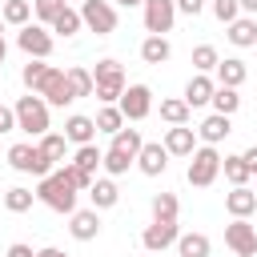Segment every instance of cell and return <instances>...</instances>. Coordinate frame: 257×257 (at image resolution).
Listing matches in <instances>:
<instances>
[{"label": "cell", "instance_id": "obj_1", "mask_svg": "<svg viewBox=\"0 0 257 257\" xmlns=\"http://www.w3.org/2000/svg\"><path fill=\"white\" fill-rule=\"evenodd\" d=\"M36 201L48 205L52 213H76V189L68 185V177H64L60 169H52V173L40 177V185H36Z\"/></svg>", "mask_w": 257, "mask_h": 257}, {"label": "cell", "instance_id": "obj_2", "mask_svg": "<svg viewBox=\"0 0 257 257\" xmlns=\"http://www.w3.org/2000/svg\"><path fill=\"white\" fill-rule=\"evenodd\" d=\"M120 92H124V68H120V60H112V56L96 60V68H92V96L100 104H116Z\"/></svg>", "mask_w": 257, "mask_h": 257}, {"label": "cell", "instance_id": "obj_3", "mask_svg": "<svg viewBox=\"0 0 257 257\" xmlns=\"http://www.w3.org/2000/svg\"><path fill=\"white\" fill-rule=\"evenodd\" d=\"M12 112H16V128H20V133H28V137H44V133H48V104H44L40 92L20 96V100L12 104Z\"/></svg>", "mask_w": 257, "mask_h": 257}, {"label": "cell", "instance_id": "obj_4", "mask_svg": "<svg viewBox=\"0 0 257 257\" xmlns=\"http://www.w3.org/2000/svg\"><path fill=\"white\" fill-rule=\"evenodd\" d=\"M217 173H221V153H217V145H201V149L189 153L185 181H189L193 189H209V185L217 181Z\"/></svg>", "mask_w": 257, "mask_h": 257}, {"label": "cell", "instance_id": "obj_5", "mask_svg": "<svg viewBox=\"0 0 257 257\" xmlns=\"http://www.w3.org/2000/svg\"><path fill=\"white\" fill-rule=\"evenodd\" d=\"M8 165L16 169V173H28V177H44V173H52V161L32 145V141H20V145H12L8 149Z\"/></svg>", "mask_w": 257, "mask_h": 257}, {"label": "cell", "instance_id": "obj_6", "mask_svg": "<svg viewBox=\"0 0 257 257\" xmlns=\"http://www.w3.org/2000/svg\"><path fill=\"white\" fill-rule=\"evenodd\" d=\"M80 20H84V28L96 32V36L116 32V8H112L108 0H80Z\"/></svg>", "mask_w": 257, "mask_h": 257}, {"label": "cell", "instance_id": "obj_7", "mask_svg": "<svg viewBox=\"0 0 257 257\" xmlns=\"http://www.w3.org/2000/svg\"><path fill=\"white\" fill-rule=\"evenodd\" d=\"M16 44H20V52H28L32 60H48L52 56V32L44 28V24H24L20 32H16Z\"/></svg>", "mask_w": 257, "mask_h": 257}, {"label": "cell", "instance_id": "obj_8", "mask_svg": "<svg viewBox=\"0 0 257 257\" xmlns=\"http://www.w3.org/2000/svg\"><path fill=\"white\" fill-rule=\"evenodd\" d=\"M116 108L124 112V120H145V116L153 112V88H149V84H124Z\"/></svg>", "mask_w": 257, "mask_h": 257}, {"label": "cell", "instance_id": "obj_9", "mask_svg": "<svg viewBox=\"0 0 257 257\" xmlns=\"http://www.w3.org/2000/svg\"><path fill=\"white\" fill-rule=\"evenodd\" d=\"M225 245L237 257H253L257 253V229L249 225V217H233V225H225Z\"/></svg>", "mask_w": 257, "mask_h": 257}, {"label": "cell", "instance_id": "obj_10", "mask_svg": "<svg viewBox=\"0 0 257 257\" xmlns=\"http://www.w3.org/2000/svg\"><path fill=\"white\" fill-rule=\"evenodd\" d=\"M141 8H145V32L149 36H165L173 28V20H177V4L173 0H145Z\"/></svg>", "mask_w": 257, "mask_h": 257}, {"label": "cell", "instance_id": "obj_11", "mask_svg": "<svg viewBox=\"0 0 257 257\" xmlns=\"http://www.w3.org/2000/svg\"><path fill=\"white\" fill-rule=\"evenodd\" d=\"M40 96H44V104H48V108H64V104H72V100H76V96H72V88H68L64 68H52V72H48V80L40 84Z\"/></svg>", "mask_w": 257, "mask_h": 257}, {"label": "cell", "instance_id": "obj_12", "mask_svg": "<svg viewBox=\"0 0 257 257\" xmlns=\"http://www.w3.org/2000/svg\"><path fill=\"white\" fill-rule=\"evenodd\" d=\"M177 237H181L177 221H153V225L141 233V245H145L149 253H165L169 245H177Z\"/></svg>", "mask_w": 257, "mask_h": 257}, {"label": "cell", "instance_id": "obj_13", "mask_svg": "<svg viewBox=\"0 0 257 257\" xmlns=\"http://www.w3.org/2000/svg\"><path fill=\"white\" fill-rule=\"evenodd\" d=\"M137 169H141L145 177H161V173L169 169V149H165L161 141H145L141 153H137Z\"/></svg>", "mask_w": 257, "mask_h": 257}, {"label": "cell", "instance_id": "obj_14", "mask_svg": "<svg viewBox=\"0 0 257 257\" xmlns=\"http://www.w3.org/2000/svg\"><path fill=\"white\" fill-rule=\"evenodd\" d=\"M68 233L76 241H96L100 237V209H76V213H68Z\"/></svg>", "mask_w": 257, "mask_h": 257}, {"label": "cell", "instance_id": "obj_15", "mask_svg": "<svg viewBox=\"0 0 257 257\" xmlns=\"http://www.w3.org/2000/svg\"><path fill=\"white\" fill-rule=\"evenodd\" d=\"M161 145L169 149V157H189V153L197 149V128H189V124H169V133H165Z\"/></svg>", "mask_w": 257, "mask_h": 257}, {"label": "cell", "instance_id": "obj_16", "mask_svg": "<svg viewBox=\"0 0 257 257\" xmlns=\"http://www.w3.org/2000/svg\"><path fill=\"white\" fill-rule=\"evenodd\" d=\"M213 88H217V80H213L209 72H197V76L185 84V96H181V100H185L189 108H201V104L213 100Z\"/></svg>", "mask_w": 257, "mask_h": 257}, {"label": "cell", "instance_id": "obj_17", "mask_svg": "<svg viewBox=\"0 0 257 257\" xmlns=\"http://www.w3.org/2000/svg\"><path fill=\"white\" fill-rule=\"evenodd\" d=\"M229 133H233L229 116H225V112H213V116H205V120H201V128H197V141H201V145H221Z\"/></svg>", "mask_w": 257, "mask_h": 257}, {"label": "cell", "instance_id": "obj_18", "mask_svg": "<svg viewBox=\"0 0 257 257\" xmlns=\"http://www.w3.org/2000/svg\"><path fill=\"white\" fill-rule=\"evenodd\" d=\"M225 209L229 217H253L257 213V197L249 185H233V193H225Z\"/></svg>", "mask_w": 257, "mask_h": 257}, {"label": "cell", "instance_id": "obj_19", "mask_svg": "<svg viewBox=\"0 0 257 257\" xmlns=\"http://www.w3.org/2000/svg\"><path fill=\"white\" fill-rule=\"evenodd\" d=\"M217 84H229V88H241L245 84V76H249V68H245V60H237V56H225V60H217Z\"/></svg>", "mask_w": 257, "mask_h": 257}, {"label": "cell", "instance_id": "obj_20", "mask_svg": "<svg viewBox=\"0 0 257 257\" xmlns=\"http://www.w3.org/2000/svg\"><path fill=\"white\" fill-rule=\"evenodd\" d=\"M96 137V124H92V116H80V112H72L68 120H64V141L68 145H88Z\"/></svg>", "mask_w": 257, "mask_h": 257}, {"label": "cell", "instance_id": "obj_21", "mask_svg": "<svg viewBox=\"0 0 257 257\" xmlns=\"http://www.w3.org/2000/svg\"><path fill=\"white\" fill-rule=\"evenodd\" d=\"M88 201H92V209H112L116 201H120V189L112 185V177H92V189H88Z\"/></svg>", "mask_w": 257, "mask_h": 257}, {"label": "cell", "instance_id": "obj_22", "mask_svg": "<svg viewBox=\"0 0 257 257\" xmlns=\"http://www.w3.org/2000/svg\"><path fill=\"white\" fill-rule=\"evenodd\" d=\"M80 28H84V20H80V12H76V8H68V4L48 20V32H60V36H76Z\"/></svg>", "mask_w": 257, "mask_h": 257}, {"label": "cell", "instance_id": "obj_23", "mask_svg": "<svg viewBox=\"0 0 257 257\" xmlns=\"http://www.w3.org/2000/svg\"><path fill=\"white\" fill-rule=\"evenodd\" d=\"M36 149H40L52 165H64V157H68V141H64V133H44V137H36Z\"/></svg>", "mask_w": 257, "mask_h": 257}, {"label": "cell", "instance_id": "obj_24", "mask_svg": "<svg viewBox=\"0 0 257 257\" xmlns=\"http://www.w3.org/2000/svg\"><path fill=\"white\" fill-rule=\"evenodd\" d=\"M229 40H233L237 48H253V44H257V20H249V16L229 20Z\"/></svg>", "mask_w": 257, "mask_h": 257}, {"label": "cell", "instance_id": "obj_25", "mask_svg": "<svg viewBox=\"0 0 257 257\" xmlns=\"http://www.w3.org/2000/svg\"><path fill=\"white\" fill-rule=\"evenodd\" d=\"M169 56H173V44L165 36H145V44H141V60L145 64H165Z\"/></svg>", "mask_w": 257, "mask_h": 257}, {"label": "cell", "instance_id": "obj_26", "mask_svg": "<svg viewBox=\"0 0 257 257\" xmlns=\"http://www.w3.org/2000/svg\"><path fill=\"white\" fill-rule=\"evenodd\" d=\"M209 237L205 233H181L177 237V257H209Z\"/></svg>", "mask_w": 257, "mask_h": 257}, {"label": "cell", "instance_id": "obj_27", "mask_svg": "<svg viewBox=\"0 0 257 257\" xmlns=\"http://www.w3.org/2000/svg\"><path fill=\"white\" fill-rule=\"evenodd\" d=\"M209 104H213V112H225V116H233V112L241 108V92H237V88H229V84H217Z\"/></svg>", "mask_w": 257, "mask_h": 257}, {"label": "cell", "instance_id": "obj_28", "mask_svg": "<svg viewBox=\"0 0 257 257\" xmlns=\"http://www.w3.org/2000/svg\"><path fill=\"white\" fill-rule=\"evenodd\" d=\"M48 72H52V64H44V60H32V56H28V64H24L20 80H24V88H28V92H40V84L48 80Z\"/></svg>", "mask_w": 257, "mask_h": 257}, {"label": "cell", "instance_id": "obj_29", "mask_svg": "<svg viewBox=\"0 0 257 257\" xmlns=\"http://www.w3.org/2000/svg\"><path fill=\"white\" fill-rule=\"evenodd\" d=\"M64 76H68V88H72L76 100H80V96H92V68L72 64V68H64Z\"/></svg>", "mask_w": 257, "mask_h": 257}, {"label": "cell", "instance_id": "obj_30", "mask_svg": "<svg viewBox=\"0 0 257 257\" xmlns=\"http://www.w3.org/2000/svg\"><path fill=\"white\" fill-rule=\"evenodd\" d=\"M92 124H96V133H116V128H124V112L116 104H100L96 116H92Z\"/></svg>", "mask_w": 257, "mask_h": 257}, {"label": "cell", "instance_id": "obj_31", "mask_svg": "<svg viewBox=\"0 0 257 257\" xmlns=\"http://www.w3.org/2000/svg\"><path fill=\"white\" fill-rule=\"evenodd\" d=\"M221 173H225V181H229V185H249V177H253L241 153H237V157H221Z\"/></svg>", "mask_w": 257, "mask_h": 257}, {"label": "cell", "instance_id": "obj_32", "mask_svg": "<svg viewBox=\"0 0 257 257\" xmlns=\"http://www.w3.org/2000/svg\"><path fill=\"white\" fill-rule=\"evenodd\" d=\"M0 16H4V24H16V28H24V24L32 20V0H4Z\"/></svg>", "mask_w": 257, "mask_h": 257}, {"label": "cell", "instance_id": "obj_33", "mask_svg": "<svg viewBox=\"0 0 257 257\" xmlns=\"http://www.w3.org/2000/svg\"><path fill=\"white\" fill-rule=\"evenodd\" d=\"M189 104L181 100V96H169V100H161V120L165 124H189Z\"/></svg>", "mask_w": 257, "mask_h": 257}, {"label": "cell", "instance_id": "obj_34", "mask_svg": "<svg viewBox=\"0 0 257 257\" xmlns=\"http://www.w3.org/2000/svg\"><path fill=\"white\" fill-rule=\"evenodd\" d=\"M32 201H36V193L24 189V185H12V189L4 193V209H8V213H28Z\"/></svg>", "mask_w": 257, "mask_h": 257}, {"label": "cell", "instance_id": "obj_35", "mask_svg": "<svg viewBox=\"0 0 257 257\" xmlns=\"http://www.w3.org/2000/svg\"><path fill=\"white\" fill-rule=\"evenodd\" d=\"M100 161H104V153L88 141V145H76V157H72V165H80L84 173H92L96 177V169H100Z\"/></svg>", "mask_w": 257, "mask_h": 257}, {"label": "cell", "instance_id": "obj_36", "mask_svg": "<svg viewBox=\"0 0 257 257\" xmlns=\"http://www.w3.org/2000/svg\"><path fill=\"white\" fill-rule=\"evenodd\" d=\"M100 165H104V173H108V177H120V173H128V165H137V157H128V153H120V149H112V145H108Z\"/></svg>", "mask_w": 257, "mask_h": 257}, {"label": "cell", "instance_id": "obj_37", "mask_svg": "<svg viewBox=\"0 0 257 257\" xmlns=\"http://www.w3.org/2000/svg\"><path fill=\"white\" fill-rule=\"evenodd\" d=\"M181 205H177V193H157L153 197V221H177Z\"/></svg>", "mask_w": 257, "mask_h": 257}, {"label": "cell", "instance_id": "obj_38", "mask_svg": "<svg viewBox=\"0 0 257 257\" xmlns=\"http://www.w3.org/2000/svg\"><path fill=\"white\" fill-rule=\"evenodd\" d=\"M141 128H116L112 133V149H120V153H128V157H137L141 153Z\"/></svg>", "mask_w": 257, "mask_h": 257}, {"label": "cell", "instance_id": "obj_39", "mask_svg": "<svg viewBox=\"0 0 257 257\" xmlns=\"http://www.w3.org/2000/svg\"><path fill=\"white\" fill-rule=\"evenodd\" d=\"M60 173L68 177V185H72L76 193H88V189H92V173H84L80 165H72V161H64V165H60Z\"/></svg>", "mask_w": 257, "mask_h": 257}, {"label": "cell", "instance_id": "obj_40", "mask_svg": "<svg viewBox=\"0 0 257 257\" xmlns=\"http://www.w3.org/2000/svg\"><path fill=\"white\" fill-rule=\"evenodd\" d=\"M217 60H221V56H217L213 44H197V48H193V68H197V72H213Z\"/></svg>", "mask_w": 257, "mask_h": 257}, {"label": "cell", "instance_id": "obj_41", "mask_svg": "<svg viewBox=\"0 0 257 257\" xmlns=\"http://www.w3.org/2000/svg\"><path fill=\"white\" fill-rule=\"evenodd\" d=\"M213 16H217L221 24H229V20L241 16V4H237V0H213Z\"/></svg>", "mask_w": 257, "mask_h": 257}, {"label": "cell", "instance_id": "obj_42", "mask_svg": "<svg viewBox=\"0 0 257 257\" xmlns=\"http://www.w3.org/2000/svg\"><path fill=\"white\" fill-rule=\"evenodd\" d=\"M60 8H64V0H32V12H36L44 24H48V20H52Z\"/></svg>", "mask_w": 257, "mask_h": 257}, {"label": "cell", "instance_id": "obj_43", "mask_svg": "<svg viewBox=\"0 0 257 257\" xmlns=\"http://www.w3.org/2000/svg\"><path fill=\"white\" fill-rule=\"evenodd\" d=\"M177 4V12H185V16H197L201 8H205V0H173Z\"/></svg>", "mask_w": 257, "mask_h": 257}, {"label": "cell", "instance_id": "obj_44", "mask_svg": "<svg viewBox=\"0 0 257 257\" xmlns=\"http://www.w3.org/2000/svg\"><path fill=\"white\" fill-rule=\"evenodd\" d=\"M12 128H16V112L0 104V133H12Z\"/></svg>", "mask_w": 257, "mask_h": 257}, {"label": "cell", "instance_id": "obj_45", "mask_svg": "<svg viewBox=\"0 0 257 257\" xmlns=\"http://www.w3.org/2000/svg\"><path fill=\"white\" fill-rule=\"evenodd\" d=\"M4 257H36V253H32V245L16 241V245H8V253H4Z\"/></svg>", "mask_w": 257, "mask_h": 257}, {"label": "cell", "instance_id": "obj_46", "mask_svg": "<svg viewBox=\"0 0 257 257\" xmlns=\"http://www.w3.org/2000/svg\"><path fill=\"white\" fill-rule=\"evenodd\" d=\"M241 157H245V165H249V173H257V145H253V149H245Z\"/></svg>", "mask_w": 257, "mask_h": 257}, {"label": "cell", "instance_id": "obj_47", "mask_svg": "<svg viewBox=\"0 0 257 257\" xmlns=\"http://www.w3.org/2000/svg\"><path fill=\"white\" fill-rule=\"evenodd\" d=\"M36 257H68V253L56 249V245H48V249H36Z\"/></svg>", "mask_w": 257, "mask_h": 257}, {"label": "cell", "instance_id": "obj_48", "mask_svg": "<svg viewBox=\"0 0 257 257\" xmlns=\"http://www.w3.org/2000/svg\"><path fill=\"white\" fill-rule=\"evenodd\" d=\"M241 4V12H257V0H237Z\"/></svg>", "mask_w": 257, "mask_h": 257}, {"label": "cell", "instance_id": "obj_49", "mask_svg": "<svg viewBox=\"0 0 257 257\" xmlns=\"http://www.w3.org/2000/svg\"><path fill=\"white\" fill-rule=\"evenodd\" d=\"M120 8H137V4H145V0H116Z\"/></svg>", "mask_w": 257, "mask_h": 257}, {"label": "cell", "instance_id": "obj_50", "mask_svg": "<svg viewBox=\"0 0 257 257\" xmlns=\"http://www.w3.org/2000/svg\"><path fill=\"white\" fill-rule=\"evenodd\" d=\"M4 56H8V44H4V36H0V64H4Z\"/></svg>", "mask_w": 257, "mask_h": 257}, {"label": "cell", "instance_id": "obj_51", "mask_svg": "<svg viewBox=\"0 0 257 257\" xmlns=\"http://www.w3.org/2000/svg\"><path fill=\"white\" fill-rule=\"evenodd\" d=\"M0 36H4V16H0Z\"/></svg>", "mask_w": 257, "mask_h": 257}, {"label": "cell", "instance_id": "obj_52", "mask_svg": "<svg viewBox=\"0 0 257 257\" xmlns=\"http://www.w3.org/2000/svg\"><path fill=\"white\" fill-rule=\"evenodd\" d=\"M253 197H257V189H253Z\"/></svg>", "mask_w": 257, "mask_h": 257}, {"label": "cell", "instance_id": "obj_53", "mask_svg": "<svg viewBox=\"0 0 257 257\" xmlns=\"http://www.w3.org/2000/svg\"><path fill=\"white\" fill-rule=\"evenodd\" d=\"M253 48H257V44H253Z\"/></svg>", "mask_w": 257, "mask_h": 257}, {"label": "cell", "instance_id": "obj_54", "mask_svg": "<svg viewBox=\"0 0 257 257\" xmlns=\"http://www.w3.org/2000/svg\"><path fill=\"white\" fill-rule=\"evenodd\" d=\"M253 257H257V253H253Z\"/></svg>", "mask_w": 257, "mask_h": 257}]
</instances>
